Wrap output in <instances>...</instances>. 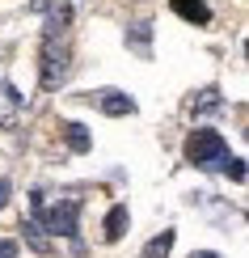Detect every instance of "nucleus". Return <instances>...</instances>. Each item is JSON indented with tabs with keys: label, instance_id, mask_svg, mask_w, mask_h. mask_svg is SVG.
<instances>
[{
	"label": "nucleus",
	"instance_id": "14",
	"mask_svg": "<svg viewBox=\"0 0 249 258\" xmlns=\"http://www.w3.org/2000/svg\"><path fill=\"white\" fill-rule=\"evenodd\" d=\"M220 169H224L232 182H245V161H241V157H224V165H220Z\"/></svg>",
	"mask_w": 249,
	"mask_h": 258
},
{
	"label": "nucleus",
	"instance_id": "15",
	"mask_svg": "<svg viewBox=\"0 0 249 258\" xmlns=\"http://www.w3.org/2000/svg\"><path fill=\"white\" fill-rule=\"evenodd\" d=\"M0 258H17V241H5V237H0Z\"/></svg>",
	"mask_w": 249,
	"mask_h": 258
},
{
	"label": "nucleus",
	"instance_id": "18",
	"mask_svg": "<svg viewBox=\"0 0 249 258\" xmlns=\"http://www.w3.org/2000/svg\"><path fill=\"white\" fill-rule=\"evenodd\" d=\"M190 258H224V254H215V250H194Z\"/></svg>",
	"mask_w": 249,
	"mask_h": 258
},
{
	"label": "nucleus",
	"instance_id": "10",
	"mask_svg": "<svg viewBox=\"0 0 249 258\" xmlns=\"http://www.w3.org/2000/svg\"><path fill=\"white\" fill-rule=\"evenodd\" d=\"M63 140H68V148H72V153H89V144H93V140H89V132H85L80 123H63Z\"/></svg>",
	"mask_w": 249,
	"mask_h": 258
},
{
	"label": "nucleus",
	"instance_id": "6",
	"mask_svg": "<svg viewBox=\"0 0 249 258\" xmlns=\"http://www.w3.org/2000/svg\"><path fill=\"white\" fill-rule=\"evenodd\" d=\"M127 224H131V216H127V203H114L110 212H106V241H118L127 233Z\"/></svg>",
	"mask_w": 249,
	"mask_h": 258
},
{
	"label": "nucleus",
	"instance_id": "7",
	"mask_svg": "<svg viewBox=\"0 0 249 258\" xmlns=\"http://www.w3.org/2000/svg\"><path fill=\"white\" fill-rule=\"evenodd\" d=\"M102 110H106V114H114V119H123V114H131V110H135V102L127 98V93H118V89H106V93H102Z\"/></svg>",
	"mask_w": 249,
	"mask_h": 258
},
{
	"label": "nucleus",
	"instance_id": "5",
	"mask_svg": "<svg viewBox=\"0 0 249 258\" xmlns=\"http://www.w3.org/2000/svg\"><path fill=\"white\" fill-rule=\"evenodd\" d=\"M173 13L194 21V26H207V21H211V9L203 5V0H173Z\"/></svg>",
	"mask_w": 249,
	"mask_h": 258
},
{
	"label": "nucleus",
	"instance_id": "19",
	"mask_svg": "<svg viewBox=\"0 0 249 258\" xmlns=\"http://www.w3.org/2000/svg\"><path fill=\"white\" fill-rule=\"evenodd\" d=\"M0 93H5V81H0Z\"/></svg>",
	"mask_w": 249,
	"mask_h": 258
},
{
	"label": "nucleus",
	"instance_id": "8",
	"mask_svg": "<svg viewBox=\"0 0 249 258\" xmlns=\"http://www.w3.org/2000/svg\"><path fill=\"white\" fill-rule=\"evenodd\" d=\"M17 110H21V93L13 85H5V93H0V127H13Z\"/></svg>",
	"mask_w": 249,
	"mask_h": 258
},
{
	"label": "nucleus",
	"instance_id": "1",
	"mask_svg": "<svg viewBox=\"0 0 249 258\" xmlns=\"http://www.w3.org/2000/svg\"><path fill=\"white\" fill-rule=\"evenodd\" d=\"M186 157H190V165H199V169H215L228 157V144H224V136L215 132V127H199V132L186 140Z\"/></svg>",
	"mask_w": 249,
	"mask_h": 258
},
{
	"label": "nucleus",
	"instance_id": "13",
	"mask_svg": "<svg viewBox=\"0 0 249 258\" xmlns=\"http://www.w3.org/2000/svg\"><path fill=\"white\" fill-rule=\"evenodd\" d=\"M215 106H224V98H220V89H203L199 98H194V110H215Z\"/></svg>",
	"mask_w": 249,
	"mask_h": 258
},
{
	"label": "nucleus",
	"instance_id": "9",
	"mask_svg": "<svg viewBox=\"0 0 249 258\" xmlns=\"http://www.w3.org/2000/svg\"><path fill=\"white\" fill-rule=\"evenodd\" d=\"M127 42H131L139 55H148V42H152V21H135V26H127Z\"/></svg>",
	"mask_w": 249,
	"mask_h": 258
},
{
	"label": "nucleus",
	"instance_id": "2",
	"mask_svg": "<svg viewBox=\"0 0 249 258\" xmlns=\"http://www.w3.org/2000/svg\"><path fill=\"white\" fill-rule=\"evenodd\" d=\"M76 224H80V199H59L55 208L38 212V229L55 233V237H76Z\"/></svg>",
	"mask_w": 249,
	"mask_h": 258
},
{
	"label": "nucleus",
	"instance_id": "4",
	"mask_svg": "<svg viewBox=\"0 0 249 258\" xmlns=\"http://www.w3.org/2000/svg\"><path fill=\"white\" fill-rule=\"evenodd\" d=\"M72 26V9L68 5H55L47 13V30H42V42H55V38H63V30Z\"/></svg>",
	"mask_w": 249,
	"mask_h": 258
},
{
	"label": "nucleus",
	"instance_id": "3",
	"mask_svg": "<svg viewBox=\"0 0 249 258\" xmlns=\"http://www.w3.org/2000/svg\"><path fill=\"white\" fill-rule=\"evenodd\" d=\"M68 68H72V51H68V42H63V38L42 42V89H55V85L68 77Z\"/></svg>",
	"mask_w": 249,
	"mask_h": 258
},
{
	"label": "nucleus",
	"instance_id": "16",
	"mask_svg": "<svg viewBox=\"0 0 249 258\" xmlns=\"http://www.w3.org/2000/svg\"><path fill=\"white\" fill-rule=\"evenodd\" d=\"M9 195H13V182H9V178H0V208L9 203Z\"/></svg>",
	"mask_w": 249,
	"mask_h": 258
},
{
	"label": "nucleus",
	"instance_id": "17",
	"mask_svg": "<svg viewBox=\"0 0 249 258\" xmlns=\"http://www.w3.org/2000/svg\"><path fill=\"white\" fill-rule=\"evenodd\" d=\"M51 5H55V0H30V13H47Z\"/></svg>",
	"mask_w": 249,
	"mask_h": 258
},
{
	"label": "nucleus",
	"instance_id": "12",
	"mask_svg": "<svg viewBox=\"0 0 249 258\" xmlns=\"http://www.w3.org/2000/svg\"><path fill=\"white\" fill-rule=\"evenodd\" d=\"M21 229H26V241L34 245L38 254H47V250H51V241H47V233L38 229V220H21Z\"/></svg>",
	"mask_w": 249,
	"mask_h": 258
},
{
	"label": "nucleus",
	"instance_id": "11",
	"mask_svg": "<svg viewBox=\"0 0 249 258\" xmlns=\"http://www.w3.org/2000/svg\"><path fill=\"white\" fill-rule=\"evenodd\" d=\"M169 250H173V229L156 233V237L144 245V258H169Z\"/></svg>",
	"mask_w": 249,
	"mask_h": 258
}]
</instances>
